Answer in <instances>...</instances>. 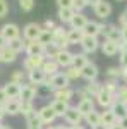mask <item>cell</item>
<instances>
[{
    "label": "cell",
    "instance_id": "1",
    "mask_svg": "<svg viewBox=\"0 0 127 129\" xmlns=\"http://www.w3.org/2000/svg\"><path fill=\"white\" fill-rule=\"evenodd\" d=\"M45 86H47L50 91H59V89H64V88H70V81H69V78L64 72H57V74L47 78Z\"/></svg>",
    "mask_w": 127,
    "mask_h": 129
},
{
    "label": "cell",
    "instance_id": "2",
    "mask_svg": "<svg viewBox=\"0 0 127 129\" xmlns=\"http://www.w3.org/2000/svg\"><path fill=\"white\" fill-rule=\"evenodd\" d=\"M41 24L38 22H28L24 28H22V38L24 41H36L39 38V35H41Z\"/></svg>",
    "mask_w": 127,
    "mask_h": 129
},
{
    "label": "cell",
    "instance_id": "3",
    "mask_svg": "<svg viewBox=\"0 0 127 129\" xmlns=\"http://www.w3.org/2000/svg\"><path fill=\"white\" fill-rule=\"evenodd\" d=\"M38 120L41 126H52L53 122H55V119H57V115H55V112L50 109V105H45V107H41V109H38Z\"/></svg>",
    "mask_w": 127,
    "mask_h": 129
},
{
    "label": "cell",
    "instance_id": "4",
    "mask_svg": "<svg viewBox=\"0 0 127 129\" xmlns=\"http://www.w3.org/2000/svg\"><path fill=\"white\" fill-rule=\"evenodd\" d=\"M0 35L7 41H12V40H16V38L21 36V29H19V26L14 24V22H5V24L0 28Z\"/></svg>",
    "mask_w": 127,
    "mask_h": 129
},
{
    "label": "cell",
    "instance_id": "5",
    "mask_svg": "<svg viewBox=\"0 0 127 129\" xmlns=\"http://www.w3.org/2000/svg\"><path fill=\"white\" fill-rule=\"evenodd\" d=\"M103 31H105V24L103 22L88 21V24L82 29V35L84 36H95V38H98V35H103Z\"/></svg>",
    "mask_w": 127,
    "mask_h": 129
},
{
    "label": "cell",
    "instance_id": "6",
    "mask_svg": "<svg viewBox=\"0 0 127 129\" xmlns=\"http://www.w3.org/2000/svg\"><path fill=\"white\" fill-rule=\"evenodd\" d=\"M55 62L59 64V67H70L72 66V60H74V53L70 50H59L57 55H55Z\"/></svg>",
    "mask_w": 127,
    "mask_h": 129
},
{
    "label": "cell",
    "instance_id": "7",
    "mask_svg": "<svg viewBox=\"0 0 127 129\" xmlns=\"http://www.w3.org/2000/svg\"><path fill=\"white\" fill-rule=\"evenodd\" d=\"M38 95V86L34 84H21L19 100L21 102H33Z\"/></svg>",
    "mask_w": 127,
    "mask_h": 129
},
{
    "label": "cell",
    "instance_id": "8",
    "mask_svg": "<svg viewBox=\"0 0 127 129\" xmlns=\"http://www.w3.org/2000/svg\"><path fill=\"white\" fill-rule=\"evenodd\" d=\"M43 62H45V57L43 55H31V57H26L24 59L22 67H24V71L31 72V71H34V69H41Z\"/></svg>",
    "mask_w": 127,
    "mask_h": 129
},
{
    "label": "cell",
    "instance_id": "9",
    "mask_svg": "<svg viewBox=\"0 0 127 129\" xmlns=\"http://www.w3.org/2000/svg\"><path fill=\"white\" fill-rule=\"evenodd\" d=\"M98 74H100V71H98L96 64H93V62H88V64L81 69V78H82V79H86L88 83L96 81L98 79Z\"/></svg>",
    "mask_w": 127,
    "mask_h": 129
},
{
    "label": "cell",
    "instance_id": "10",
    "mask_svg": "<svg viewBox=\"0 0 127 129\" xmlns=\"http://www.w3.org/2000/svg\"><path fill=\"white\" fill-rule=\"evenodd\" d=\"M95 98H96V103L100 105V107H103V109H110V107L113 105V102H115V95H112V93L105 91L103 86H101V91L98 93Z\"/></svg>",
    "mask_w": 127,
    "mask_h": 129
},
{
    "label": "cell",
    "instance_id": "11",
    "mask_svg": "<svg viewBox=\"0 0 127 129\" xmlns=\"http://www.w3.org/2000/svg\"><path fill=\"white\" fill-rule=\"evenodd\" d=\"M93 10H95V16H96L98 19H108V17L112 16V10L113 9H112V4H110V2L101 0Z\"/></svg>",
    "mask_w": 127,
    "mask_h": 129
},
{
    "label": "cell",
    "instance_id": "12",
    "mask_svg": "<svg viewBox=\"0 0 127 129\" xmlns=\"http://www.w3.org/2000/svg\"><path fill=\"white\" fill-rule=\"evenodd\" d=\"M84 119L81 114H79L77 107H69V110L65 112V115H64V120L70 124V126H81V120Z\"/></svg>",
    "mask_w": 127,
    "mask_h": 129
},
{
    "label": "cell",
    "instance_id": "13",
    "mask_svg": "<svg viewBox=\"0 0 127 129\" xmlns=\"http://www.w3.org/2000/svg\"><path fill=\"white\" fill-rule=\"evenodd\" d=\"M100 45H101V43H100V41H98V38H95V36H84V38H82V41H81L82 52H84L86 55H88V53H95Z\"/></svg>",
    "mask_w": 127,
    "mask_h": 129
},
{
    "label": "cell",
    "instance_id": "14",
    "mask_svg": "<svg viewBox=\"0 0 127 129\" xmlns=\"http://www.w3.org/2000/svg\"><path fill=\"white\" fill-rule=\"evenodd\" d=\"M101 114V124L103 126H107V127H112V126H115L120 122V117L115 115V112L112 109H105L103 112H100Z\"/></svg>",
    "mask_w": 127,
    "mask_h": 129
},
{
    "label": "cell",
    "instance_id": "15",
    "mask_svg": "<svg viewBox=\"0 0 127 129\" xmlns=\"http://www.w3.org/2000/svg\"><path fill=\"white\" fill-rule=\"evenodd\" d=\"M88 17H86V14L84 12H79V14H74V17L70 19L69 22V26H70V29H77V31H82L84 29V26L88 24Z\"/></svg>",
    "mask_w": 127,
    "mask_h": 129
},
{
    "label": "cell",
    "instance_id": "16",
    "mask_svg": "<svg viewBox=\"0 0 127 129\" xmlns=\"http://www.w3.org/2000/svg\"><path fill=\"white\" fill-rule=\"evenodd\" d=\"M47 74L43 72V69H34L28 72V79H29V84H34V86H39V84H45L47 81Z\"/></svg>",
    "mask_w": 127,
    "mask_h": 129
},
{
    "label": "cell",
    "instance_id": "17",
    "mask_svg": "<svg viewBox=\"0 0 127 129\" xmlns=\"http://www.w3.org/2000/svg\"><path fill=\"white\" fill-rule=\"evenodd\" d=\"M26 55L31 57V55H43L45 53V45H41L38 40L36 41H26Z\"/></svg>",
    "mask_w": 127,
    "mask_h": 129
},
{
    "label": "cell",
    "instance_id": "18",
    "mask_svg": "<svg viewBox=\"0 0 127 129\" xmlns=\"http://www.w3.org/2000/svg\"><path fill=\"white\" fill-rule=\"evenodd\" d=\"M2 88H4V91H5V95H7V98H9V100H19L21 84H16V83L9 81V83H7V84H4Z\"/></svg>",
    "mask_w": 127,
    "mask_h": 129
},
{
    "label": "cell",
    "instance_id": "19",
    "mask_svg": "<svg viewBox=\"0 0 127 129\" xmlns=\"http://www.w3.org/2000/svg\"><path fill=\"white\" fill-rule=\"evenodd\" d=\"M105 40L110 41H120V29H118L117 24H105Z\"/></svg>",
    "mask_w": 127,
    "mask_h": 129
},
{
    "label": "cell",
    "instance_id": "20",
    "mask_svg": "<svg viewBox=\"0 0 127 129\" xmlns=\"http://www.w3.org/2000/svg\"><path fill=\"white\" fill-rule=\"evenodd\" d=\"M101 52H103V55H107V57H115L118 53V41L105 40L101 43Z\"/></svg>",
    "mask_w": 127,
    "mask_h": 129
},
{
    "label": "cell",
    "instance_id": "21",
    "mask_svg": "<svg viewBox=\"0 0 127 129\" xmlns=\"http://www.w3.org/2000/svg\"><path fill=\"white\" fill-rule=\"evenodd\" d=\"M21 100H7V103L4 105L5 115H19L21 114Z\"/></svg>",
    "mask_w": 127,
    "mask_h": 129
},
{
    "label": "cell",
    "instance_id": "22",
    "mask_svg": "<svg viewBox=\"0 0 127 129\" xmlns=\"http://www.w3.org/2000/svg\"><path fill=\"white\" fill-rule=\"evenodd\" d=\"M77 110H79V114H81L82 117H86L88 114H91V112L95 110V100H93V98L81 100V102L77 103Z\"/></svg>",
    "mask_w": 127,
    "mask_h": 129
},
{
    "label": "cell",
    "instance_id": "23",
    "mask_svg": "<svg viewBox=\"0 0 127 129\" xmlns=\"http://www.w3.org/2000/svg\"><path fill=\"white\" fill-rule=\"evenodd\" d=\"M69 105L67 102H60V100H52V103H50V109L55 112V115L57 117H64L65 115V112L69 110Z\"/></svg>",
    "mask_w": 127,
    "mask_h": 129
},
{
    "label": "cell",
    "instance_id": "24",
    "mask_svg": "<svg viewBox=\"0 0 127 129\" xmlns=\"http://www.w3.org/2000/svg\"><path fill=\"white\" fill-rule=\"evenodd\" d=\"M76 95V91L72 88H64V89H59V91H53V98L55 100H60V102H70L72 96Z\"/></svg>",
    "mask_w": 127,
    "mask_h": 129
},
{
    "label": "cell",
    "instance_id": "25",
    "mask_svg": "<svg viewBox=\"0 0 127 129\" xmlns=\"http://www.w3.org/2000/svg\"><path fill=\"white\" fill-rule=\"evenodd\" d=\"M41 69H43V72H45L47 76H53V74L59 72L60 67H59V64H57L53 59H45L43 66H41Z\"/></svg>",
    "mask_w": 127,
    "mask_h": 129
},
{
    "label": "cell",
    "instance_id": "26",
    "mask_svg": "<svg viewBox=\"0 0 127 129\" xmlns=\"http://www.w3.org/2000/svg\"><path fill=\"white\" fill-rule=\"evenodd\" d=\"M16 60H17V53H16L14 50H10L9 47L0 50V62H4V64H12V62H16Z\"/></svg>",
    "mask_w": 127,
    "mask_h": 129
},
{
    "label": "cell",
    "instance_id": "27",
    "mask_svg": "<svg viewBox=\"0 0 127 129\" xmlns=\"http://www.w3.org/2000/svg\"><path fill=\"white\" fill-rule=\"evenodd\" d=\"M82 89H84V93L88 95V98H95L98 93L101 91V83H98V81H91V83H88Z\"/></svg>",
    "mask_w": 127,
    "mask_h": 129
},
{
    "label": "cell",
    "instance_id": "28",
    "mask_svg": "<svg viewBox=\"0 0 127 129\" xmlns=\"http://www.w3.org/2000/svg\"><path fill=\"white\" fill-rule=\"evenodd\" d=\"M84 38V35H82V31H77V29H69L67 31V41L69 45H81V41Z\"/></svg>",
    "mask_w": 127,
    "mask_h": 129
},
{
    "label": "cell",
    "instance_id": "29",
    "mask_svg": "<svg viewBox=\"0 0 127 129\" xmlns=\"http://www.w3.org/2000/svg\"><path fill=\"white\" fill-rule=\"evenodd\" d=\"M84 120H86V124L91 126V129H93V127H96V126L101 124V114L96 112V110H93L91 114H88V115L84 117Z\"/></svg>",
    "mask_w": 127,
    "mask_h": 129
},
{
    "label": "cell",
    "instance_id": "30",
    "mask_svg": "<svg viewBox=\"0 0 127 129\" xmlns=\"http://www.w3.org/2000/svg\"><path fill=\"white\" fill-rule=\"evenodd\" d=\"M89 62V59H88V55L84 53V52H81V53H74V60H72V66L76 67V69H82L86 64Z\"/></svg>",
    "mask_w": 127,
    "mask_h": 129
},
{
    "label": "cell",
    "instance_id": "31",
    "mask_svg": "<svg viewBox=\"0 0 127 129\" xmlns=\"http://www.w3.org/2000/svg\"><path fill=\"white\" fill-rule=\"evenodd\" d=\"M10 50H14L16 53H21V52H24L26 50V41H24V38L22 36H19V38H16V40L9 41V45H7Z\"/></svg>",
    "mask_w": 127,
    "mask_h": 129
},
{
    "label": "cell",
    "instance_id": "32",
    "mask_svg": "<svg viewBox=\"0 0 127 129\" xmlns=\"http://www.w3.org/2000/svg\"><path fill=\"white\" fill-rule=\"evenodd\" d=\"M74 14H76V12H74L72 9H59L57 10V16H59V19L62 21L64 24H69L70 19L74 17Z\"/></svg>",
    "mask_w": 127,
    "mask_h": 129
},
{
    "label": "cell",
    "instance_id": "33",
    "mask_svg": "<svg viewBox=\"0 0 127 129\" xmlns=\"http://www.w3.org/2000/svg\"><path fill=\"white\" fill-rule=\"evenodd\" d=\"M110 109L113 110V112H115V115H118L120 119L127 115V105H124V103H120V102H113V105H112Z\"/></svg>",
    "mask_w": 127,
    "mask_h": 129
},
{
    "label": "cell",
    "instance_id": "34",
    "mask_svg": "<svg viewBox=\"0 0 127 129\" xmlns=\"http://www.w3.org/2000/svg\"><path fill=\"white\" fill-rule=\"evenodd\" d=\"M118 81L115 79H107L105 83H101V86H103V89L105 91H108V93H112V95H115L118 91V84H117Z\"/></svg>",
    "mask_w": 127,
    "mask_h": 129
},
{
    "label": "cell",
    "instance_id": "35",
    "mask_svg": "<svg viewBox=\"0 0 127 129\" xmlns=\"http://www.w3.org/2000/svg\"><path fill=\"white\" fill-rule=\"evenodd\" d=\"M28 76H26V72L22 69H19V71H14L12 72V76H10V81L12 83H16V84H24V79H26Z\"/></svg>",
    "mask_w": 127,
    "mask_h": 129
},
{
    "label": "cell",
    "instance_id": "36",
    "mask_svg": "<svg viewBox=\"0 0 127 129\" xmlns=\"http://www.w3.org/2000/svg\"><path fill=\"white\" fill-rule=\"evenodd\" d=\"M64 74H65V76L69 78V81H76V79H79V78H81V71L76 69L74 66L67 67V69L64 71Z\"/></svg>",
    "mask_w": 127,
    "mask_h": 129
},
{
    "label": "cell",
    "instance_id": "37",
    "mask_svg": "<svg viewBox=\"0 0 127 129\" xmlns=\"http://www.w3.org/2000/svg\"><path fill=\"white\" fill-rule=\"evenodd\" d=\"M115 102L127 105V86H118V91L115 93Z\"/></svg>",
    "mask_w": 127,
    "mask_h": 129
},
{
    "label": "cell",
    "instance_id": "38",
    "mask_svg": "<svg viewBox=\"0 0 127 129\" xmlns=\"http://www.w3.org/2000/svg\"><path fill=\"white\" fill-rule=\"evenodd\" d=\"M33 112H36L33 102H22V103H21V114H22L24 117L29 115V114H33Z\"/></svg>",
    "mask_w": 127,
    "mask_h": 129
},
{
    "label": "cell",
    "instance_id": "39",
    "mask_svg": "<svg viewBox=\"0 0 127 129\" xmlns=\"http://www.w3.org/2000/svg\"><path fill=\"white\" fill-rule=\"evenodd\" d=\"M52 40H53V38H52V31H47V29L41 31V35H39V38H38V41L41 43V45H45V47L50 45Z\"/></svg>",
    "mask_w": 127,
    "mask_h": 129
},
{
    "label": "cell",
    "instance_id": "40",
    "mask_svg": "<svg viewBox=\"0 0 127 129\" xmlns=\"http://www.w3.org/2000/svg\"><path fill=\"white\" fill-rule=\"evenodd\" d=\"M22 12H31L34 9V0H17Z\"/></svg>",
    "mask_w": 127,
    "mask_h": 129
},
{
    "label": "cell",
    "instance_id": "41",
    "mask_svg": "<svg viewBox=\"0 0 127 129\" xmlns=\"http://www.w3.org/2000/svg\"><path fill=\"white\" fill-rule=\"evenodd\" d=\"M86 7H88V5H86V2H84V0H72V5H70V9L74 10L76 14L82 12Z\"/></svg>",
    "mask_w": 127,
    "mask_h": 129
},
{
    "label": "cell",
    "instance_id": "42",
    "mask_svg": "<svg viewBox=\"0 0 127 129\" xmlns=\"http://www.w3.org/2000/svg\"><path fill=\"white\" fill-rule=\"evenodd\" d=\"M107 78H108V79H115V81H118V79H120V67H108V71H107Z\"/></svg>",
    "mask_w": 127,
    "mask_h": 129
},
{
    "label": "cell",
    "instance_id": "43",
    "mask_svg": "<svg viewBox=\"0 0 127 129\" xmlns=\"http://www.w3.org/2000/svg\"><path fill=\"white\" fill-rule=\"evenodd\" d=\"M9 9H10L9 0H0V19L5 17V16L9 14Z\"/></svg>",
    "mask_w": 127,
    "mask_h": 129
},
{
    "label": "cell",
    "instance_id": "44",
    "mask_svg": "<svg viewBox=\"0 0 127 129\" xmlns=\"http://www.w3.org/2000/svg\"><path fill=\"white\" fill-rule=\"evenodd\" d=\"M55 26H57V24H55L52 19H47L43 24H41V28H43V29H47V31H53V29H55Z\"/></svg>",
    "mask_w": 127,
    "mask_h": 129
},
{
    "label": "cell",
    "instance_id": "45",
    "mask_svg": "<svg viewBox=\"0 0 127 129\" xmlns=\"http://www.w3.org/2000/svg\"><path fill=\"white\" fill-rule=\"evenodd\" d=\"M117 26H120V28H124V26H127V9L118 16V24Z\"/></svg>",
    "mask_w": 127,
    "mask_h": 129
},
{
    "label": "cell",
    "instance_id": "46",
    "mask_svg": "<svg viewBox=\"0 0 127 129\" xmlns=\"http://www.w3.org/2000/svg\"><path fill=\"white\" fill-rule=\"evenodd\" d=\"M55 2H57L59 9H70V5H72V0H55Z\"/></svg>",
    "mask_w": 127,
    "mask_h": 129
},
{
    "label": "cell",
    "instance_id": "47",
    "mask_svg": "<svg viewBox=\"0 0 127 129\" xmlns=\"http://www.w3.org/2000/svg\"><path fill=\"white\" fill-rule=\"evenodd\" d=\"M7 95H5V91H4V88H0V107H4L5 103H7Z\"/></svg>",
    "mask_w": 127,
    "mask_h": 129
},
{
    "label": "cell",
    "instance_id": "48",
    "mask_svg": "<svg viewBox=\"0 0 127 129\" xmlns=\"http://www.w3.org/2000/svg\"><path fill=\"white\" fill-rule=\"evenodd\" d=\"M120 41H125L127 43V26L120 28Z\"/></svg>",
    "mask_w": 127,
    "mask_h": 129
},
{
    "label": "cell",
    "instance_id": "49",
    "mask_svg": "<svg viewBox=\"0 0 127 129\" xmlns=\"http://www.w3.org/2000/svg\"><path fill=\"white\" fill-rule=\"evenodd\" d=\"M120 66L122 67H127V52L120 53Z\"/></svg>",
    "mask_w": 127,
    "mask_h": 129
},
{
    "label": "cell",
    "instance_id": "50",
    "mask_svg": "<svg viewBox=\"0 0 127 129\" xmlns=\"http://www.w3.org/2000/svg\"><path fill=\"white\" fill-rule=\"evenodd\" d=\"M84 2H86V5H91V7L95 9V7H96V5L100 4V2H101V0H84Z\"/></svg>",
    "mask_w": 127,
    "mask_h": 129
},
{
    "label": "cell",
    "instance_id": "51",
    "mask_svg": "<svg viewBox=\"0 0 127 129\" xmlns=\"http://www.w3.org/2000/svg\"><path fill=\"white\" fill-rule=\"evenodd\" d=\"M7 45H9V41H7L5 38H4V36H2V35H0V50H4L5 47H7Z\"/></svg>",
    "mask_w": 127,
    "mask_h": 129
},
{
    "label": "cell",
    "instance_id": "52",
    "mask_svg": "<svg viewBox=\"0 0 127 129\" xmlns=\"http://www.w3.org/2000/svg\"><path fill=\"white\" fill-rule=\"evenodd\" d=\"M120 78L127 81V67H120Z\"/></svg>",
    "mask_w": 127,
    "mask_h": 129
},
{
    "label": "cell",
    "instance_id": "53",
    "mask_svg": "<svg viewBox=\"0 0 127 129\" xmlns=\"http://www.w3.org/2000/svg\"><path fill=\"white\" fill-rule=\"evenodd\" d=\"M28 129H43V126H41L39 122H34V124H29Z\"/></svg>",
    "mask_w": 127,
    "mask_h": 129
},
{
    "label": "cell",
    "instance_id": "54",
    "mask_svg": "<svg viewBox=\"0 0 127 129\" xmlns=\"http://www.w3.org/2000/svg\"><path fill=\"white\" fill-rule=\"evenodd\" d=\"M118 124H120V126H122V127H124V129H127V115H125V117H122Z\"/></svg>",
    "mask_w": 127,
    "mask_h": 129
},
{
    "label": "cell",
    "instance_id": "55",
    "mask_svg": "<svg viewBox=\"0 0 127 129\" xmlns=\"http://www.w3.org/2000/svg\"><path fill=\"white\" fill-rule=\"evenodd\" d=\"M4 117H5V112H4V107H0V124H2Z\"/></svg>",
    "mask_w": 127,
    "mask_h": 129
},
{
    "label": "cell",
    "instance_id": "56",
    "mask_svg": "<svg viewBox=\"0 0 127 129\" xmlns=\"http://www.w3.org/2000/svg\"><path fill=\"white\" fill-rule=\"evenodd\" d=\"M93 129H110V127H107V126H103V124H100V126H96V127H93Z\"/></svg>",
    "mask_w": 127,
    "mask_h": 129
},
{
    "label": "cell",
    "instance_id": "57",
    "mask_svg": "<svg viewBox=\"0 0 127 129\" xmlns=\"http://www.w3.org/2000/svg\"><path fill=\"white\" fill-rule=\"evenodd\" d=\"M110 129H124V127H122L120 124H115V126H112V127H110Z\"/></svg>",
    "mask_w": 127,
    "mask_h": 129
},
{
    "label": "cell",
    "instance_id": "58",
    "mask_svg": "<svg viewBox=\"0 0 127 129\" xmlns=\"http://www.w3.org/2000/svg\"><path fill=\"white\" fill-rule=\"evenodd\" d=\"M69 129H84L82 126H69Z\"/></svg>",
    "mask_w": 127,
    "mask_h": 129
},
{
    "label": "cell",
    "instance_id": "59",
    "mask_svg": "<svg viewBox=\"0 0 127 129\" xmlns=\"http://www.w3.org/2000/svg\"><path fill=\"white\" fill-rule=\"evenodd\" d=\"M43 129H57V126H47V127H43Z\"/></svg>",
    "mask_w": 127,
    "mask_h": 129
},
{
    "label": "cell",
    "instance_id": "60",
    "mask_svg": "<svg viewBox=\"0 0 127 129\" xmlns=\"http://www.w3.org/2000/svg\"><path fill=\"white\" fill-rule=\"evenodd\" d=\"M0 129H12V127H10V126H4V124H2V127H0Z\"/></svg>",
    "mask_w": 127,
    "mask_h": 129
},
{
    "label": "cell",
    "instance_id": "61",
    "mask_svg": "<svg viewBox=\"0 0 127 129\" xmlns=\"http://www.w3.org/2000/svg\"><path fill=\"white\" fill-rule=\"evenodd\" d=\"M57 129H69V127H65V126H57Z\"/></svg>",
    "mask_w": 127,
    "mask_h": 129
},
{
    "label": "cell",
    "instance_id": "62",
    "mask_svg": "<svg viewBox=\"0 0 127 129\" xmlns=\"http://www.w3.org/2000/svg\"><path fill=\"white\" fill-rule=\"evenodd\" d=\"M117 2H125V0H117Z\"/></svg>",
    "mask_w": 127,
    "mask_h": 129
},
{
    "label": "cell",
    "instance_id": "63",
    "mask_svg": "<svg viewBox=\"0 0 127 129\" xmlns=\"http://www.w3.org/2000/svg\"><path fill=\"white\" fill-rule=\"evenodd\" d=\"M125 86H127V81H125Z\"/></svg>",
    "mask_w": 127,
    "mask_h": 129
}]
</instances>
